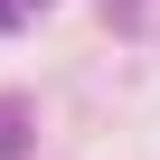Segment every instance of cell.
<instances>
[{
  "label": "cell",
  "instance_id": "3",
  "mask_svg": "<svg viewBox=\"0 0 160 160\" xmlns=\"http://www.w3.org/2000/svg\"><path fill=\"white\" fill-rule=\"evenodd\" d=\"M19 10H38V0H19Z\"/></svg>",
  "mask_w": 160,
  "mask_h": 160
},
{
  "label": "cell",
  "instance_id": "1",
  "mask_svg": "<svg viewBox=\"0 0 160 160\" xmlns=\"http://www.w3.org/2000/svg\"><path fill=\"white\" fill-rule=\"evenodd\" d=\"M28 141H38L28 104H19V94H0V160H28Z\"/></svg>",
  "mask_w": 160,
  "mask_h": 160
},
{
  "label": "cell",
  "instance_id": "2",
  "mask_svg": "<svg viewBox=\"0 0 160 160\" xmlns=\"http://www.w3.org/2000/svg\"><path fill=\"white\" fill-rule=\"evenodd\" d=\"M10 28H19V0H0V38H10Z\"/></svg>",
  "mask_w": 160,
  "mask_h": 160
}]
</instances>
